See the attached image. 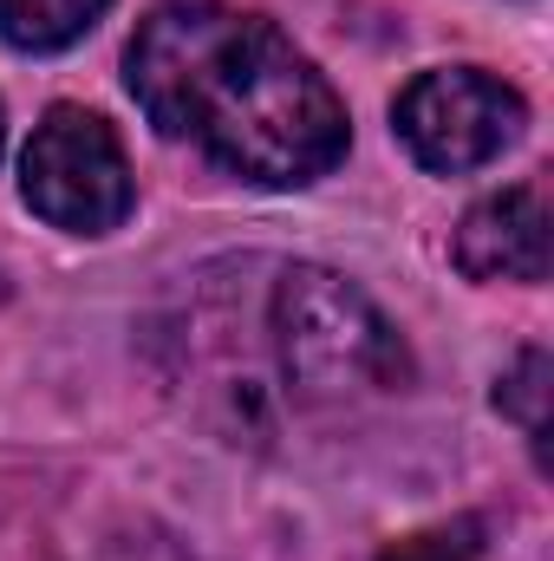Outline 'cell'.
I'll list each match as a JSON object with an SVG mask.
<instances>
[{
	"label": "cell",
	"instance_id": "2",
	"mask_svg": "<svg viewBox=\"0 0 554 561\" xmlns=\"http://www.w3.org/2000/svg\"><path fill=\"white\" fill-rule=\"evenodd\" d=\"M262 320V346L235 340H203L189 333V366L209 399L229 405L222 431L242 444L255 437V366H268L262 386H280L287 412L326 419V412H359L372 399H392L412 386V353L399 327L379 313V300L346 275L320 262H275L268 287L249 294Z\"/></svg>",
	"mask_w": 554,
	"mask_h": 561
},
{
	"label": "cell",
	"instance_id": "6",
	"mask_svg": "<svg viewBox=\"0 0 554 561\" xmlns=\"http://www.w3.org/2000/svg\"><path fill=\"white\" fill-rule=\"evenodd\" d=\"M105 13L112 0H0V39L13 53H66Z\"/></svg>",
	"mask_w": 554,
	"mask_h": 561
},
{
	"label": "cell",
	"instance_id": "9",
	"mask_svg": "<svg viewBox=\"0 0 554 561\" xmlns=\"http://www.w3.org/2000/svg\"><path fill=\"white\" fill-rule=\"evenodd\" d=\"M85 561H189L183 556V542L170 536V529H157V523H118V529H105Z\"/></svg>",
	"mask_w": 554,
	"mask_h": 561
},
{
	"label": "cell",
	"instance_id": "5",
	"mask_svg": "<svg viewBox=\"0 0 554 561\" xmlns=\"http://www.w3.org/2000/svg\"><path fill=\"white\" fill-rule=\"evenodd\" d=\"M450 255L470 280H549V190L516 183L503 196H483L457 222Z\"/></svg>",
	"mask_w": 554,
	"mask_h": 561
},
{
	"label": "cell",
	"instance_id": "1",
	"mask_svg": "<svg viewBox=\"0 0 554 561\" xmlns=\"http://www.w3.org/2000/svg\"><path fill=\"white\" fill-rule=\"evenodd\" d=\"M125 85L163 138L242 183L300 190L346 163V105L275 20L222 0H163L125 46Z\"/></svg>",
	"mask_w": 554,
	"mask_h": 561
},
{
	"label": "cell",
	"instance_id": "10",
	"mask_svg": "<svg viewBox=\"0 0 554 561\" xmlns=\"http://www.w3.org/2000/svg\"><path fill=\"white\" fill-rule=\"evenodd\" d=\"M0 150H7V112H0Z\"/></svg>",
	"mask_w": 554,
	"mask_h": 561
},
{
	"label": "cell",
	"instance_id": "8",
	"mask_svg": "<svg viewBox=\"0 0 554 561\" xmlns=\"http://www.w3.org/2000/svg\"><path fill=\"white\" fill-rule=\"evenodd\" d=\"M476 556H483V523L457 516V523H437V529H417L405 542H392L379 561H476Z\"/></svg>",
	"mask_w": 554,
	"mask_h": 561
},
{
	"label": "cell",
	"instance_id": "4",
	"mask_svg": "<svg viewBox=\"0 0 554 561\" xmlns=\"http://www.w3.org/2000/svg\"><path fill=\"white\" fill-rule=\"evenodd\" d=\"M392 125L424 170L437 176H463V170H483L496 163L509 144L522 138L529 125V105L516 85H503L496 72H476V66H437V72H417L412 85L399 92L392 105Z\"/></svg>",
	"mask_w": 554,
	"mask_h": 561
},
{
	"label": "cell",
	"instance_id": "3",
	"mask_svg": "<svg viewBox=\"0 0 554 561\" xmlns=\"http://www.w3.org/2000/svg\"><path fill=\"white\" fill-rule=\"evenodd\" d=\"M26 209L72 236H112L131 216V163L118 131L85 105H53L20 157Z\"/></svg>",
	"mask_w": 554,
	"mask_h": 561
},
{
	"label": "cell",
	"instance_id": "7",
	"mask_svg": "<svg viewBox=\"0 0 554 561\" xmlns=\"http://www.w3.org/2000/svg\"><path fill=\"white\" fill-rule=\"evenodd\" d=\"M496 405L522 424V431L535 437V450H542V437H549V353H542V346H529V353L516 359V373L503 379Z\"/></svg>",
	"mask_w": 554,
	"mask_h": 561
}]
</instances>
